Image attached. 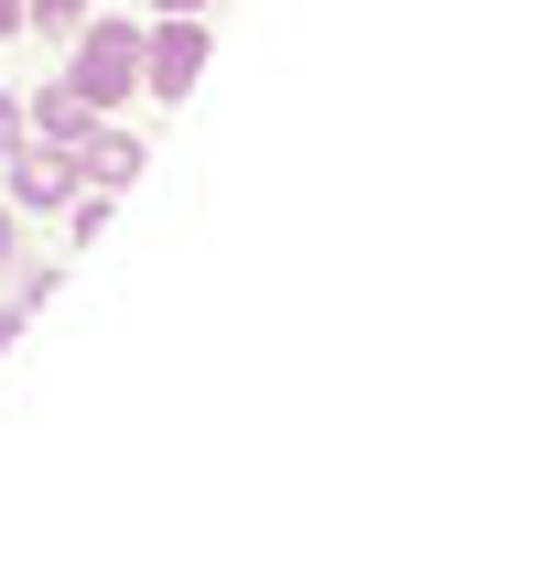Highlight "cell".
Segmentation results:
<instances>
[{
	"mask_svg": "<svg viewBox=\"0 0 551 562\" xmlns=\"http://www.w3.org/2000/svg\"><path fill=\"white\" fill-rule=\"evenodd\" d=\"M22 131H33V140H55V151H76V140L98 131V109H87V98H76L66 76H55L44 98H22Z\"/></svg>",
	"mask_w": 551,
	"mask_h": 562,
	"instance_id": "5",
	"label": "cell"
},
{
	"mask_svg": "<svg viewBox=\"0 0 551 562\" xmlns=\"http://www.w3.org/2000/svg\"><path fill=\"white\" fill-rule=\"evenodd\" d=\"M195 76H206V11H162V33H140V87L173 109L195 98Z\"/></svg>",
	"mask_w": 551,
	"mask_h": 562,
	"instance_id": "2",
	"label": "cell"
},
{
	"mask_svg": "<svg viewBox=\"0 0 551 562\" xmlns=\"http://www.w3.org/2000/svg\"><path fill=\"white\" fill-rule=\"evenodd\" d=\"M66 44H76L66 87L87 98V109H98V120H109V109H131V98H140V33H131V22H76Z\"/></svg>",
	"mask_w": 551,
	"mask_h": 562,
	"instance_id": "1",
	"label": "cell"
},
{
	"mask_svg": "<svg viewBox=\"0 0 551 562\" xmlns=\"http://www.w3.org/2000/svg\"><path fill=\"white\" fill-rule=\"evenodd\" d=\"M22 325H33V314H22V303H0V357L22 347Z\"/></svg>",
	"mask_w": 551,
	"mask_h": 562,
	"instance_id": "8",
	"label": "cell"
},
{
	"mask_svg": "<svg viewBox=\"0 0 551 562\" xmlns=\"http://www.w3.org/2000/svg\"><path fill=\"white\" fill-rule=\"evenodd\" d=\"M0 44H22V0H0Z\"/></svg>",
	"mask_w": 551,
	"mask_h": 562,
	"instance_id": "10",
	"label": "cell"
},
{
	"mask_svg": "<svg viewBox=\"0 0 551 562\" xmlns=\"http://www.w3.org/2000/svg\"><path fill=\"white\" fill-rule=\"evenodd\" d=\"M11 260H22V216L0 206V271H11Z\"/></svg>",
	"mask_w": 551,
	"mask_h": 562,
	"instance_id": "9",
	"label": "cell"
},
{
	"mask_svg": "<svg viewBox=\"0 0 551 562\" xmlns=\"http://www.w3.org/2000/svg\"><path fill=\"white\" fill-rule=\"evenodd\" d=\"M140 162H151V151H140V131H109V120L76 140V184H87V195H120V184H140Z\"/></svg>",
	"mask_w": 551,
	"mask_h": 562,
	"instance_id": "3",
	"label": "cell"
},
{
	"mask_svg": "<svg viewBox=\"0 0 551 562\" xmlns=\"http://www.w3.org/2000/svg\"><path fill=\"white\" fill-rule=\"evenodd\" d=\"M11 162V195L22 206H66L76 195V151H55V140H22V151H0Z\"/></svg>",
	"mask_w": 551,
	"mask_h": 562,
	"instance_id": "4",
	"label": "cell"
},
{
	"mask_svg": "<svg viewBox=\"0 0 551 562\" xmlns=\"http://www.w3.org/2000/svg\"><path fill=\"white\" fill-rule=\"evenodd\" d=\"M22 140H33V131H22V98L0 87V151H22Z\"/></svg>",
	"mask_w": 551,
	"mask_h": 562,
	"instance_id": "7",
	"label": "cell"
},
{
	"mask_svg": "<svg viewBox=\"0 0 551 562\" xmlns=\"http://www.w3.org/2000/svg\"><path fill=\"white\" fill-rule=\"evenodd\" d=\"M76 22H87V0H22V33H55L66 44Z\"/></svg>",
	"mask_w": 551,
	"mask_h": 562,
	"instance_id": "6",
	"label": "cell"
},
{
	"mask_svg": "<svg viewBox=\"0 0 551 562\" xmlns=\"http://www.w3.org/2000/svg\"><path fill=\"white\" fill-rule=\"evenodd\" d=\"M151 11H216V0H151Z\"/></svg>",
	"mask_w": 551,
	"mask_h": 562,
	"instance_id": "11",
	"label": "cell"
}]
</instances>
